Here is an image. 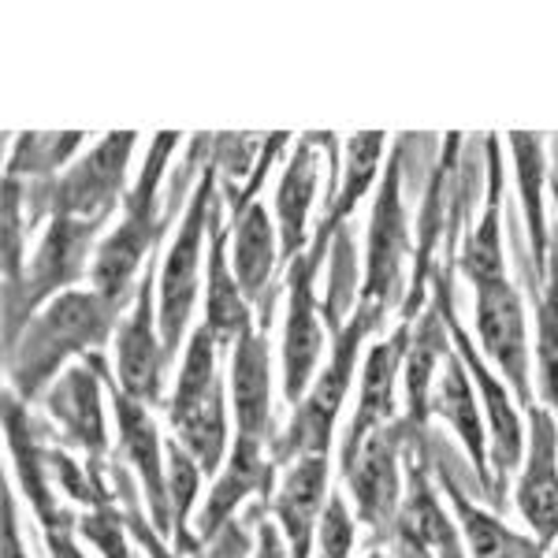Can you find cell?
I'll return each mask as SVG.
<instances>
[{
  "mask_svg": "<svg viewBox=\"0 0 558 558\" xmlns=\"http://www.w3.org/2000/svg\"><path fill=\"white\" fill-rule=\"evenodd\" d=\"M123 320V310L97 294L94 287L57 294L45 302L23 336L4 350V376L8 391H15L23 402H41V395L57 384L71 357L101 354L116 339V328Z\"/></svg>",
  "mask_w": 558,
  "mask_h": 558,
  "instance_id": "cell-1",
  "label": "cell"
},
{
  "mask_svg": "<svg viewBox=\"0 0 558 558\" xmlns=\"http://www.w3.org/2000/svg\"><path fill=\"white\" fill-rule=\"evenodd\" d=\"M179 142H183L179 131H160L153 138L146 165H142L138 179H134L128 197H123L112 231L101 239V246L94 254L89 287L97 294H105L108 302H116L120 310H128L134 302L138 276H146V265L157 254L160 239L172 228V213H165L160 186H165V175L172 172V157Z\"/></svg>",
  "mask_w": 558,
  "mask_h": 558,
  "instance_id": "cell-2",
  "label": "cell"
},
{
  "mask_svg": "<svg viewBox=\"0 0 558 558\" xmlns=\"http://www.w3.org/2000/svg\"><path fill=\"white\" fill-rule=\"evenodd\" d=\"M220 350L213 336L197 324L179 354V373L172 384V399H165L168 428L205 476H216L228 462L231 428H228V380L220 373Z\"/></svg>",
  "mask_w": 558,
  "mask_h": 558,
  "instance_id": "cell-3",
  "label": "cell"
},
{
  "mask_svg": "<svg viewBox=\"0 0 558 558\" xmlns=\"http://www.w3.org/2000/svg\"><path fill=\"white\" fill-rule=\"evenodd\" d=\"M407 142L395 146L387 160L380 186L373 194V213H368V235H365V260H362V283H357V305L365 320L384 328L391 313H402L410 294L407 265H413V228L410 213L402 202V157Z\"/></svg>",
  "mask_w": 558,
  "mask_h": 558,
  "instance_id": "cell-4",
  "label": "cell"
},
{
  "mask_svg": "<svg viewBox=\"0 0 558 558\" xmlns=\"http://www.w3.org/2000/svg\"><path fill=\"white\" fill-rule=\"evenodd\" d=\"M376 336V324L365 320L362 313H350L347 320L336 324V339L324 357L320 373L313 376L310 391L302 395V402L291 413L287 425L272 439V462L276 465H294L299 458L310 454H328L331 439H336L339 413L347 407L350 384L357 376V362H362V347Z\"/></svg>",
  "mask_w": 558,
  "mask_h": 558,
  "instance_id": "cell-5",
  "label": "cell"
},
{
  "mask_svg": "<svg viewBox=\"0 0 558 558\" xmlns=\"http://www.w3.org/2000/svg\"><path fill=\"white\" fill-rule=\"evenodd\" d=\"M216 186H220V172L213 168V160L202 168V179L191 191L179 228L168 250L160 254V272H157V317H160V339H165L168 362L183 354L186 339H191V320L197 291L209 265V216L216 202Z\"/></svg>",
  "mask_w": 558,
  "mask_h": 558,
  "instance_id": "cell-6",
  "label": "cell"
},
{
  "mask_svg": "<svg viewBox=\"0 0 558 558\" xmlns=\"http://www.w3.org/2000/svg\"><path fill=\"white\" fill-rule=\"evenodd\" d=\"M134 146H138L134 131H112L94 149H86L68 172L26 186V205H31L26 228L49 223L52 216H78V220L101 223L112 220V213H120L123 197L131 191L128 168Z\"/></svg>",
  "mask_w": 558,
  "mask_h": 558,
  "instance_id": "cell-7",
  "label": "cell"
},
{
  "mask_svg": "<svg viewBox=\"0 0 558 558\" xmlns=\"http://www.w3.org/2000/svg\"><path fill=\"white\" fill-rule=\"evenodd\" d=\"M105 228L108 223L101 220H78V216H52L45 223L38 250L26 260L20 299L4 305V350L23 336V328L45 302L83 287V279L89 283V268H94Z\"/></svg>",
  "mask_w": 558,
  "mask_h": 558,
  "instance_id": "cell-8",
  "label": "cell"
},
{
  "mask_svg": "<svg viewBox=\"0 0 558 558\" xmlns=\"http://www.w3.org/2000/svg\"><path fill=\"white\" fill-rule=\"evenodd\" d=\"M417 436V428L402 417H395L391 425L368 432L362 444L339 462V473L347 481L350 492V510H354L357 525L373 529L376 539H387L399 518L402 495H407V447Z\"/></svg>",
  "mask_w": 558,
  "mask_h": 558,
  "instance_id": "cell-9",
  "label": "cell"
},
{
  "mask_svg": "<svg viewBox=\"0 0 558 558\" xmlns=\"http://www.w3.org/2000/svg\"><path fill=\"white\" fill-rule=\"evenodd\" d=\"M328 246L310 242V250L283 268V347H279V368H283V399L299 407L310 391L313 376L320 373V357L328 354V313L317 302V276L328 265Z\"/></svg>",
  "mask_w": 558,
  "mask_h": 558,
  "instance_id": "cell-10",
  "label": "cell"
},
{
  "mask_svg": "<svg viewBox=\"0 0 558 558\" xmlns=\"http://www.w3.org/2000/svg\"><path fill=\"white\" fill-rule=\"evenodd\" d=\"M473 287V331L476 347L488 362L499 368V376L514 391L518 407L529 410L536 402L533 380H529V362H533V347H529V324H525V302L521 291L510 283L507 272L484 276Z\"/></svg>",
  "mask_w": 558,
  "mask_h": 558,
  "instance_id": "cell-11",
  "label": "cell"
},
{
  "mask_svg": "<svg viewBox=\"0 0 558 558\" xmlns=\"http://www.w3.org/2000/svg\"><path fill=\"white\" fill-rule=\"evenodd\" d=\"M447 324H451V343L458 357L470 368V380L476 387V399H481L484 421H488V470H492V502L502 507V495H507L510 476L521 470V458H525V417L514 399V391L507 380H499V373L492 368L488 357L481 354L476 339H470L465 324L458 320L454 302L447 305Z\"/></svg>",
  "mask_w": 558,
  "mask_h": 558,
  "instance_id": "cell-12",
  "label": "cell"
},
{
  "mask_svg": "<svg viewBox=\"0 0 558 558\" xmlns=\"http://www.w3.org/2000/svg\"><path fill=\"white\" fill-rule=\"evenodd\" d=\"M395 558H470L462 525L439 502V492L432 484V465L421 447V432L407 447V495H402L399 518L391 536L384 539Z\"/></svg>",
  "mask_w": 558,
  "mask_h": 558,
  "instance_id": "cell-13",
  "label": "cell"
},
{
  "mask_svg": "<svg viewBox=\"0 0 558 558\" xmlns=\"http://www.w3.org/2000/svg\"><path fill=\"white\" fill-rule=\"evenodd\" d=\"M97 373L105 376V391L112 399V421L116 436H120V458L131 465L134 481L142 488V499L149 507V521L165 539H172V499H168V465H165V439L153 421V407L131 399L120 384H116L112 368L105 365L101 354H89Z\"/></svg>",
  "mask_w": 558,
  "mask_h": 558,
  "instance_id": "cell-14",
  "label": "cell"
},
{
  "mask_svg": "<svg viewBox=\"0 0 558 558\" xmlns=\"http://www.w3.org/2000/svg\"><path fill=\"white\" fill-rule=\"evenodd\" d=\"M157 272L160 257L153 254L142 276L134 302L123 313L120 328L112 339L116 354V384L131 395V399L146 402V407H160L165 402V373H168V354L165 339H160V317H157Z\"/></svg>",
  "mask_w": 558,
  "mask_h": 558,
  "instance_id": "cell-15",
  "label": "cell"
},
{
  "mask_svg": "<svg viewBox=\"0 0 558 558\" xmlns=\"http://www.w3.org/2000/svg\"><path fill=\"white\" fill-rule=\"evenodd\" d=\"M454 302L451 287V265H444L432 276V291L425 310L417 313V320L410 324V343L407 357H402V395H407V421L417 432H425V421L432 417V387L444 368L447 354L454 350L451 343V324H447V305Z\"/></svg>",
  "mask_w": 558,
  "mask_h": 558,
  "instance_id": "cell-16",
  "label": "cell"
},
{
  "mask_svg": "<svg viewBox=\"0 0 558 558\" xmlns=\"http://www.w3.org/2000/svg\"><path fill=\"white\" fill-rule=\"evenodd\" d=\"M525 417L529 432L525 458L514 481V507L536 544L547 551L558 544V417L539 402L525 410Z\"/></svg>",
  "mask_w": 558,
  "mask_h": 558,
  "instance_id": "cell-17",
  "label": "cell"
},
{
  "mask_svg": "<svg viewBox=\"0 0 558 558\" xmlns=\"http://www.w3.org/2000/svg\"><path fill=\"white\" fill-rule=\"evenodd\" d=\"M101 387L105 376L97 373V365H68L57 376V384L41 395V410L52 425L60 428V439L75 451H83V462L94 470H105L108 454V425H105V407H101Z\"/></svg>",
  "mask_w": 558,
  "mask_h": 558,
  "instance_id": "cell-18",
  "label": "cell"
},
{
  "mask_svg": "<svg viewBox=\"0 0 558 558\" xmlns=\"http://www.w3.org/2000/svg\"><path fill=\"white\" fill-rule=\"evenodd\" d=\"M223 202L216 194L209 216V265H205V320L202 328L213 336L216 350L231 357V350L246 331H254V302L242 294L235 268H231V223L223 220Z\"/></svg>",
  "mask_w": 558,
  "mask_h": 558,
  "instance_id": "cell-19",
  "label": "cell"
},
{
  "mask_svg": "<svg viewBox=\"0 0 558 558\" xmlns=\"http://www.w3.org/2000/svg\"><path fill=\"white\" fill-rule=\"evenodd\" d=\"M410 324L413 320H399L391 336L376 339V343L365 350V362L357 368V407H354V417H350L343 444H339V462L362 444L368 432L402 417L395 391H399V384H402V357H407V343H410Z\"/></svg>",
  "mask_w": 558,
  "mask_h": 558,
  "instance_id": "cell-20",
  "label": "cell"
},
{
  "mask_svg": "<svg viewBox=\"0 0 558 558\" xmlns=\"http://www.w3.org/2000/svg\"><path fill=\"white\" fill-rule=\"evenodd\" d=\"M331 134H302L294 142L291 160L283 165V175L276 183V231H279V254H283V268L291 260H299L310 250V216L313 202L320 191V168H324V153L331 149Z\"/></svg>",
  "mask_w": 558,
  "mask_h": 558,
  "instance_id": "cell-21",
  "label": "cell"
},
{
  "mask_svg": "<svg viewBox=\"0 0 558 558\" xmlns=\"http://www.w3.org/2000/svg\"><path fill=\"white\" fill-rule=\"evenodd\" d=\"M4 436H8V454H12V462H15V481L23 484V495H26V502H31L34 518H38L41 533L78 529V518L60 507L49 447L38 444L41 432L31 425L26 402L15 391H4Z\"/></svg>",
  "mask_w": 558,
  "mask_h": 558,
  "instance_id": "cell-22",
  "label": "cell"
},
{
  "mask_svg": "<svg viewBox=\"0 0 558 558\" xmlns=\"http://www.w3.org/2000/svg\"><path fill=\"white\" fill-rule=\"evenodd\" d=\"M276 470L279 465L272 462V454H268L265 444L231 439L228 462H223V470L216 473L209 499H205L202 510H197L194 536L202 539V544H209L213 536H220L223 529L235 521L239 507L246 499H254V495L268 507V499L276 495Z\"/></svg>",
  "mask_w": 558,
  "mask_h": 558,
  "instance_id": "cell-23",
  "label": "cell"
},
{
  "mask_svg": "<svg viewBox=\"0 0 558 558\" xmlns=\"http://www.w3.org/2000/svg\"><path fill=\"white\" fill-rule=\"evenodd\" d=\"M228 391L235 436L272 451V350L265 331H246L228 357Z\"/></svg>",
  "mask_w": 558,
  "mask_h": 558,
  "instance_id": "cell-24",
  "label": "cell"
},
{
  "mask_svg": "<svg viewBox=\"0 0 558 558\" xmlns=\"http://www.w3.org/2000/svg\"><path fill=\"white\" fill-rule=\"evenodd\" d=\"M328 454H310L287 465L283 481L276 484V495L268 499V518L283 529L294 558H313L317 551L320 518L328 510Z\"/></svg>",
  "mask_w": 558,
  "mask_h": 558,
  "instance_id": "cell-25",
  "label": "cell"
},
{
  "mask_svg": "<svg viewBox=\"0 0 558 558\" xmlns=\"http://www.w3.org/2000/svg\"><path fill=\"white\" fill-rule=\"evenodd\" d=\"M428 413L439 421H447L451 432L458 436V444L465 447V458H470L476 484H481V495L492 502V470H488V421H484L481 399H476V387L470 380V368L458 357V350L447 354L444 368L436 376V387H432V402Z\"/></svg>",
  "mask_w": 558,
  "mask_h": 558,
  "instance_id": "cell-26",
  "label": "cell"
},
{
  "mask_svg": "<svg viewBox=\"0 0 558 558\" xmlns=\"http://www.w3.org/2000/svg\"><path fill=\"white\" fill-rule=\"evenodd\" d=\"M223 202L231 209V268L242 294L250 302H260L272 287L276 268L283 265L276 216L265 209L260 197H239L228 191Z\"/></svg>",
  "mask_w": 558,
  "mask_h": 558,
  "instance_id": "cell-27",
  "label": "cell"
},
{
  "mask_svg": "<svg viewBox=\"0 0 558 558\" xmlns=\"http://www.w3.org/2000/svg\"><path fill=\"white\" fill-rule=\"evenodd\" d=\"M387 131H357L347 138L343 146V165H339V179L331 186V202L324 205L320 223L313 231V242L320 246H336V239L347 231V220L354 216L357 205L365 202L368 194H376L384 175V157H387Z\"/></svg>",
  "mask_w": 558,
  "mask_h": 558,
  "instance_id": "cell-28",
  "label": "cell"
},
{
  "mask_svg": "<svg viewBox=\"0 0 558 558\" xmlns=\"http://www.w3.org/2000/svg\"><path fill=\"white\" fill-rule=\"evenodd\" d=\"M510 157H514V179H518V202L525 213V235H529V260H533V283L547 272V246H551V228H547V138L536 131H510Z\"/></svg>",
  "mask_w": 558,
  "mask_h": 558,
  "instance_id": "cell-29",
  "label": "cell"
},
{
  "mask_svg": "<svg viewBox=\"0 0 558 558\" xmlns=\"http://www.w3.org/2000/svg\"><path fill=\"white\" fill-rule=\"evenodd\" d=\"M439 484H444L447 499H451V507H454V518H458V525H462L470 558H544V547L536 544V536L514 533L499 514H492L481 502H473L470 495L458 488L451 465H444V462H439Z\"/></svg>",
  "mask_w": 558,
  "mask_h": 558,
  "instance_id": "cell-30",
  "label": "cell"
},
{
  "mask_svg": "<svg viewBox=\"0 0 558 558\" xmlns=\"http://www.w3.org/2000/svg\"><path fill=\"white\" fill-rule=\"evenodd\" d=\"M533 299V391L536 402L558 413V228H551L547 246V272L536 287H529Z\"/></svg>",
  "mask_w": 558,
  "mask_h": 558,
  "instance_id": "cell-31",
  "label": "cell"
},
{
  "mask_svg": "<svg viewBox=\"0 0 558 558\" xmlns=\"http://www.w3.org/2000/svg\"><path fill=\"white\" fill-rule=\"evenodd\" d=\"M112 481H116V495L123 499V507H128V525H131V533L134 539H138L142 547H146V555L149 558H250L254 555V536H250V529L242 525V521L235 518L228 529H223L220 536H213L209 544H202V551H194V555H175L172 547L165 544V536L153 529V521H146L138 514V507H134V499H138V484L128 481L123 476V470H116L112 465Z\"/></svg>",
  "mask_w": 558,
  "mask_h": 558,
  "instance_id": "cell-32",
  "label": "cell"
},
{
  "mask_svg": "<svg viewBox=\"0 0 558 558\" xmlns=\"http://www.w3.org/2000/svg\"><path fill=\"white\" fill-rule=\"evenodd\" d=\"M86 134L83 131H26L12 142L8 153L4 179H57L75 165V153L83 149Z\"/></svg>",
  "mask_w": 558,
  "mask_h": 558,
  "instance_id": "cell-33",
  "label": "cell"
},
{
  "mask_svg": "<svg viewBox=\"0 0 558 558\" xmlns=\"http://www.w3.org/2000/svg\"><path fill=\"white\" fill-rule=\"evenodd\" d=\"M165 465H168V499H172V551L194 555V551H202V539L194 536L191 514L197 507V495H202L205 473L175 436L165 439Z\"/></svg>",
  "mask_w": 558,
  "mask_h": 558,
  "instance_id": "cell-34",
  "label": "cell"
},
{
  "mask_svg": "<svg viewBox=\"0 0 558 558\" xmlns=\"http://www.w3.org/2000/svg\"><path fill=\"white\" fill-rule=\"evenodd\" d=\"M78 533H83V539H89V547L101 558H134L128 547V533H131L128 514H120L116 502H101V507L83 510Z\"/></svg>",
  "mask_w": 558,
  "mask_h": 558,
  "instance_id": "cell-35",
  "label": "cell"
},
{
  "mask_svg": "<svg viewBox=\"0 0 558 558\" xmlns=\"http://www.w3.org/2000/svg\"><path fill=\"white\" fill-rule=\"evenodd\" d=\"M357 544V518L350 510V502L339 492H331L328 510L320 518V533H317V551L313 558H350Z\"/></svg>",
  "mask_w": 558,
  "mask_h": 558,
  "instance_id": "cell-36",
  "label": "cell"
},
{
  "mask_svg": "<svg viewBox=\"0 0 558 558\" xmlns=\"http://www.w3.org/2000/svg\"><path fill=\"white\" fill-rule=\"evenodd\" d=\"M250 558H294L291 544H287V536H283V529L268 518V510L260 514L257 529H254V555H250Z\"/></svg>",
  "mask_w": 558,
  "mask_h": 558,
  "instance_id": "cell-37",
  "label": "cell"
},
{
  "mask_svg": "<svg viewBox=\"0 0 558 558\" xmlns=\"http://www.w3.org/2000/svg\"><path fill=\"white\" fill-rule=\"evenodd\" d=\"M4 558H31L20 533V510H15L12 484H4Z\"/></svg>",
  "mask_w": 558,
  "mask_h": 558,
  "instance_id": "cell-38",
  "label": "cell"
},
{
  "mask_svg": "<svg viewBox=\"0 0 558 558\" xmlns=\"http://www.w3.org/2000/svg\"><path fill=\"white\" fill-rule=\"evenodd\" d=\"M78 529H57V533H45V547H49V558H89L75 539Z\"/></svg>",
  "mask_w": 558,
  "mask_h": 558,
  "instance_id": "cell-39",
  "label": "cell"
},
{
  "mask_svg": "<svg viewBox=\"0 0 558 558\" xmlns=\"http://www.w3.org/2000/svg\"><path fill=\"white\" fill-rule=\"evenodd\" d=\"M551 197H555V209H558V179H551Z\"/></svg>",
  "mask_w": 558,
  "mask_h": 558,
  "instance_id": "cell-40",
  "label": "cell"
},
{
  "mask_svg": "<svg viewBox=\"0 0 558 558\" xmlns=\"http://www.w3.org/2000/svg\"><path fill=\"white\" fill-rule=\"evenodd\" d=\"M365 558H395V555H387V551H368Z\"/></svg>",
  "mask_w": 558,
  "mask_h": 558,
  "instance_id": "cell-41",
  "label": "cell"
},
{
  "mask_svg": "<svg viewBox=\"0 0 558 558\" xmlns=\"http://www.w3.org/2000/svg\"><path fill=\"white\" fill-rule=\"evenodd\" d=\"M551 558H558V544H555V555H551Z\"/></svg>",
  "mask_w": 558,
  "mask_h": 558,
  "instance_id": "cell-42",
  "label": "cell"
}]
</instances>
